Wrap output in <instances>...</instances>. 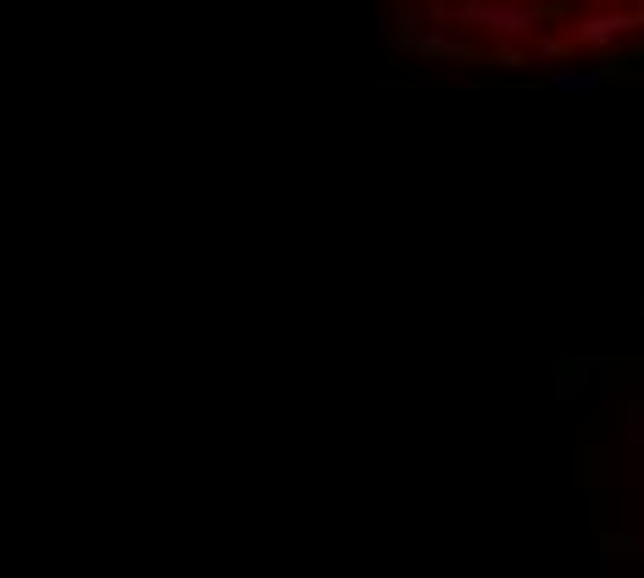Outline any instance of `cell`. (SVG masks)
I'll return each mask as SVG.
<instances>
[{"mask_svg": "<svg viewBox=\"0 0 644 578\" xmlns=\"http://www.w3.org/2000/svg\"><path fill=\"white\" fill-rule=\"evenodd\" d=\"M627 29H633V18H627V12H594V18H583V23L572 29V40H578V45H589V51H605V45H616Z\"/></svg>", "mask_w": 644, "mask_h": 578, "instance_id": "obj_2", "label": "cell"}, {"mask_svg": "<svg viewBox=\"0 0 644 578\" xmlns=\"http://www.w3.org/2000/svg\"><path fill=\"white\" fill-rule=\"evenodd\" d=\"M633 23H644V7H638V18H633Z\"/></svg>", "mask_w": 644, "mask_h": 578, "instance_id": "obj_6", "label": "cell"}, {"mask_svg": "<svg viewBox=\"0 0 644 578\" xmlns=\"http://www.w3.org/2000/svg\"><path fill=\"white\" fill-rule=\"evenodd\" d=\"M556 95H572V100H583V95H600V84H605V73L600 67H578V62H567V67H550V78H545Z\"/></svg>", "mask_w": 644, "mask_h": 578, "instance_id": "obj_3", "label": "cell"}, {"mask_svg": "<svg viewBox=\"0 0 644 578\" xmlns=\"http://www.w3.org/2000/svg\"><path fill=\"white\" fill-rule=\"evenodd\" d=\"M622 545H627V550H633V556H644V528H638V534H633V539H622Z\"/></svg>", "mask_w": 644, "mask_h": 578, "instance_id": "obj_5", "label": "cell"}, {"mask_svg": "<svg viewBox=\"0 0 644 578\" xmlns=\"http://www.w3.org/2000/svg\"><path fill=\"white\" fill-rule=\"evenodd\" d=\"M622 417H627V440H633V446H644V400H627V411H622Z\"/></svg>", "mask_w": 644, "mask_h": 578, "instance_id": "obj_4", "label": "cell"}, {"mask_svg": "<svg viewBox=\"0 0 644 578\" xmlns=\"http://www.w3.org/2000/svg\"><path fill=\"white\" fill-rule=\"evenodd\" d=\"M450 18H477V23H490L501 34H528L534 29V12L517 7V0H466V7H455Z\"/></svg>", "mask_w": 644, "mask_h": 578, "instance_id": "obj_1", "label": "cell"}, {"mask_svg": "<svg viewBox=\"0 0 644 578\" xmlns=\"http://www.w3.org/2000/svg\"><path fill=\"white\" fill-rule=\"evenodd\" d=\"M638 351H644V340H638Z\"/></svg>", "mask_w": 644, "mask_h": 578, "instance_id": "obj_7", "label": "cell"}]
</instances>
